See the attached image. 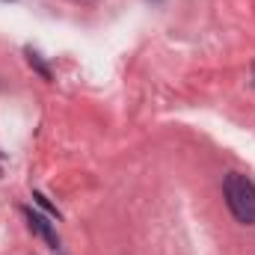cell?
I'll return each mask as SVG.
<instances>
[{
    "instance_id": "1",
    "label": "cell",
    "mask_w": 255,
    "mask_h": 255,
    "mask_svg": "<svg viewBox=\"0 0 255 255\" xmlns=\"http://www.w3.org/2000/svg\"><path fill=\"white\" fill-rule=\"evenodd\" d=\"M223 193H226V205L235 214L238 223L244 226H255V184L241 175V172H229L223 181Z\"/></svg>"
},
{
    "instance_id": "2",
    "label": "cell",
    "mask_w": 255,
    "mask_h": 255,
    "mask_svg": "<svg viewBox=\"0 0 255 255\" xmlns=\"http://www.w3.org/2000/svg\"><path fill=\"white\" fill-rule=\"evenodd\" d=\"M27 220H30V229H33L39 238H45V241L51 244V250H57V247H60V238H57V232L51 229V223H48L45 217H39V214L27 211Z\"/></svg>"
}]
</instances>
